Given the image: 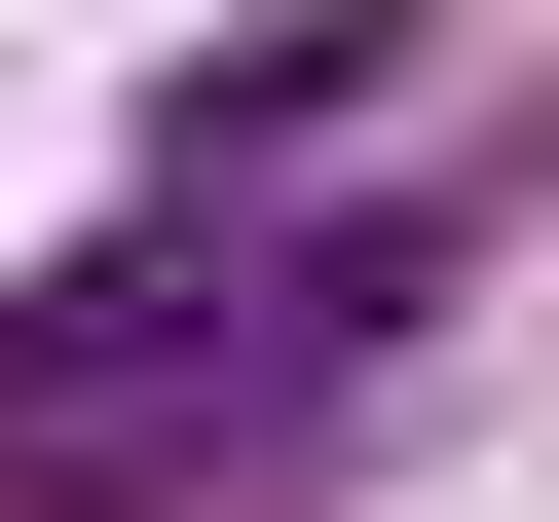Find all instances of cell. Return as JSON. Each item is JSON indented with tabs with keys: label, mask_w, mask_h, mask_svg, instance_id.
Returning a JSON list of instances; mask_svg holds the SVG:
<instances>
[{
	"label": "cell",
	"mask_w": 559,
	"mask_h": 522,
	"mask_svg": "<svg viewBox=\"0 0 559 522\" xmlns=\"http://www.w3.org/2000/svg\"><path fill=\"white\" fill-rule=\"evenodd\" d=\"M336 336H373V261H38V299H0V522H187V485H261Z\"/></svg>",
	"instance_id": "1"
}]
</instances>
